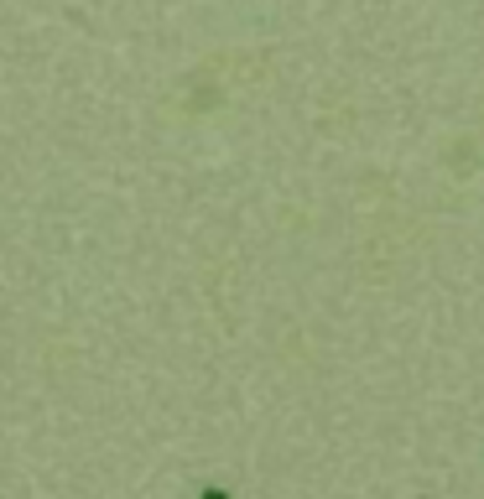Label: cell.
<instances>
[{
	"mask_svg": "<svg viewBox=\"0 0 484 499\" xmlns=\"http://www.w3.org/2000/svg\"><path fill=\"white\" fill-rule=\"evenodd\" d=\"M204 499H229V495H219V489H209V495H204Z\"/></svg>",
	"mask_w": 484,
	"mask_h": 499,
	"instance_id": "cell-1",
	"label": "cell"
}]
</instances>
